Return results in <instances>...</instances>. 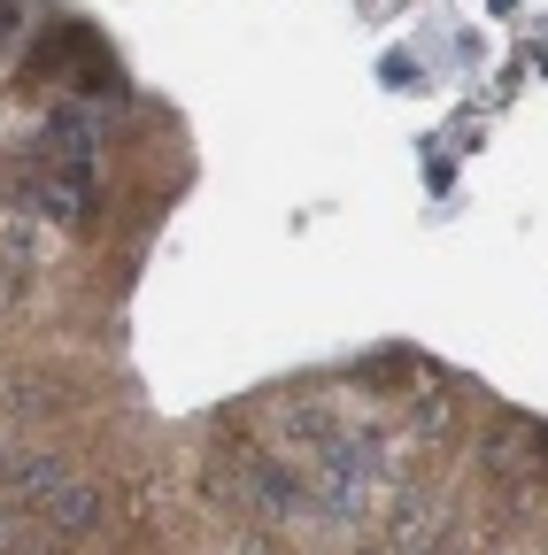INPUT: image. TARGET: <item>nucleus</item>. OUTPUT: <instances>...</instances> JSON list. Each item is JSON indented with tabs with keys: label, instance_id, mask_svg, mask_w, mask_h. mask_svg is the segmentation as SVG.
Returning a JSON list of instances; mask_svg holds the SVG:
<instances>
[{
	"label": "nucleus",
	"instance_id": "20e7f679",
	"mask_svg": "<svg viewBox=\"0 0 548 555\" xmlns=\"http://www.w3.org/2000/svg\"><path fill=\"white\" fill-rule=\"evenodd\" d=\"M31 540H39V517H31L16 494H0V555H24Z\"/></svg>",
	"mask_w": 548,
	"mask_h": 555
},
{
	"label": "nucleus",
	"instance_id": "0eeeda50",
	"mask_svg": "<svg viewBox=\"0 0 548 555\" xmlns=\"http://www.w3.org/2000/svg\"><path fill=\"white\" fill-rule=\"evenodd\" d=\"M0 201H9V178H0ZM0 217H9V208H0Z\"/></svg>",
	"mask_w": 548,
	"mask_h": 555
},
{
	"label": "nucleus",
	"instance_id": "f03ea898",
	"mask_svg": "<svg viewBox=\"0 0 548 555\" xmlns=\"http://www.w3.org/2000/svg\"><path fill=\"white\" fill-rule=\"evenodd\" d=\"M109 517H116L109 486L86 478V470H71V478L39 502V540H54V547H93V540L109 532Z\"/></svg>",
	"mask_w": 548,
	"mask_h": 555
},
{
	"label": "nucleus",
	"instance_id": "f257e3e1",
	"mask_svg": "<svg viewBox=\"0 0 548 555\" xmlns=\"http://www.w3.org/2000/svg\"><path fill=\"white\" fill-rule=\"evenodd\" d=\"M93 185H101L93 139H86L78 124H54L47 147H39V163H31V201H39V217H54V224H86Z\"/></svg>",
	"mask_w": 548,
	"mask_h": 555
},
{
	"label": "nucleus",
	"instance_id": "39448f33",
	"mask_svg": "<svg viewBox=\"0 0 548 555\" xmlns=\"http://www.w3.org/2000/svg\"><path fill=\"white\" fill-rule=\"evenodd\" d=\"M16 24H24V0H0V47L16 39Z\"/></svg>",
	"mask_w": 548,
	"mask_h": 555
},
{
	"label": "nucleus",
	"instance_id": "7ed1b4c3",
	"mask_svg": "<svg viewBox=\"0 0 548 555\" xmlns=\"http://www.w3.org/2000/svg\"><path fill=\"white\" fill-rule=\"evenodd\" d=\"M479 463H487L495 486H518V494H533V486L548 478V433H533L525 416H502V425L487 433V448H479Z\"/></svg>",
	"mask_w": 548,
	"mask_h": 555
},
{
	"label": "nucleus",
	"instance_id": "423d86ee",
	"mask_svg": "<svg viewBox=\"0 0 548 555\" xmlns=\"http://www.w3.org/2000/svg\"><path fill=\"white\" fill-rule=\"evenodd\" d=\"M24 555H78V547H54V540H31Z\"/></svg>",
	"mask_w": 548,
	"mask_h": 555
}]
</instances>
